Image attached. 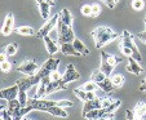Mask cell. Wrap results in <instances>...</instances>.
Segmentation results:
<instances>
[{"mask_svg":"<svg viewBox=\"0 0 146 120\" xmlns=\"http://www.w3.org/2000/svg\"><path fill=\"white\" fill-rule=\"evenodd\" d=\"M92 36H93L94 41H96V48L101 49L106 44L111 43L113 40L119 38V34L115 32L113 29L108 27V26H100V27L94 29L92 31Z\"/></svg>","mask_w":146,"mask_h":120,"instance_id":"1","label":"cell"},{"mask_svg":"<svg viewBox=\"0 0 146 120\" xmlns=\"http://www.w3.org/2000/svg\"><path fill=\"white\" fill-rule=\"evenodd\" d=\"M120 62H121V58L118 57V56L109 54L106 52H101V66H100V70L108 78H111L114 68Z\"/></svg>","mask_w":146,"mask_h":120,"instance_id":"2","label":"cell"},{"mask_svg":"<svg viewBox=\"0 0 146 120\" xmlns=\"http://www.w3.org/2000/svg\"><path fill=\"white\" fill-rule=\"evenodd\" d=\"M57 38H58V44L64 43H72L75 40V34L72 31L71 26L65 25L62 21H58L57 23Z\"/></svg>","mask_w":146,"mask_h":120,"instance_id":"3","label":"cell"},{"mask_svg":"<svg viewBox=\"0 0 146 120\" xmlns=\"http://www.w3.org/2000/svg\"><path fill=\"white\" fill-rule=\"evenodd\" d=\"M120 45L129 48V49L133 52V56H132V57H133V58H136V60H137L138 62H140V61L142 60V56H141V53L138 52V48H137V45H136V43H135L133 35L129 32V31H123V34H121Z\"/></svg>","mask_w":146,"mask_h":120,"instance_id":"4","label":"cell"},{"mask_svg":"<svg viewBox=\"0 0 146 120\" xmlns=\"http://www.w3.org/2000/svg\"><path fill=\"white\" fill-rule=\"evenodd\" d=\"M27 106L30 107L33 111L34 110H36V111L47 112V110L49 109V107L57 106V102L56 101H49V99H45V98H31V99H29Z\"/></svg>","mask_w":146,"mask_h":120,"instance_id":"5","label":"cell"},{"mask_svg":"<svg viewBox=\"0 0 146 120\" xmlns=\"http://www.w3.org/2000/svg\"><path fill=\"white\" fill-rule=\"evenodd\" d=\"M58 21H60V13H56L53 17H50L49 19H47V21L44 22V25L40 27V30L38 31L36 36L40 39H44L45 36H48L53 30H54V27L57 26Z\"/></svg>","mask_w":146,"mask_h":120,"instance_id":"6","label":"cell"},{"mask_svg":"<svg viewBox=\"0 0 146 120\" xmlns=\"http://www.w3.org/2000/svg\"><path fill=\"white\" fill-rule=\"evenodd\" d=\"M39 66H38V63L35 62V61H33V60H27V61H23L21 65L17 67V71L18 72H21V74H25V75H27V76H31V75H34V74H36L38 72V70H39Z\"/></svg>","mask_w":146,"mask_h":120,"instance_id":"7","label":"cell"},{"mask_svg":"<svg viewBox=\"0 0 146 120\" xmlns=\"http://www.w3.org/2000/svg\"><path fill=\"white\" fill-rule=\"evenodd\" d=\"M18 93H19V87L16 83L13 87L4 88V89L0 90V98H4L7 101H12V99L18 98Z\"/></svg>","mask_w":146,"mask_h":120,"instance_id":"8","label":"cell"},{"mask_svg":"<svg viewBox=\"0 0 146 120\" xmlns=\"http://www.w3.org/2000/svg\"><path fill=\"white\" fill-rule=\"evenodd\" d=\"M80 79V74L78 72V70L74 67V65H69L66 67V71L65 74L62 75V82L65 84H69L71 82H75V80H79Z\"/></svg>","mask_w":146,"mask_h":120,"instance_id":"9","label":"cell"},{"mask_svg":"<svg viewBox=\"0 0 146 120\" xmlns=\"http://www.w3.org/2000/svg\"><path fill=\"white\" fill-rule=\"evenodd\" d=\"M102 107H104V98H98V97H96L94 99L84 102V106H83V115L87 114V112H89V111H92V110L102 109Z\"/></svg>","mask_w":146,"mask_h":120,"instance_id":"10","label":"cell"},{"mask_svg":"<svg viewBox=\"0 0 146 120\" xmlns=\"http://www.w3.org/2000/svg\"><path fill=\"white\" fill-rule=\"evenodd\" d=\"M13 29H14V17L12 13H8L3 22V27H1V34L4 36H8L13 32Z\"/></svg>","mask_w":146,"mask_h":120,"instance_id":"11","label":"cell"},{"mask_svg":"<svg viewBox=\"0 0 146 120\" xmlns=\"http://www.w3.org/2000/svg\"><path fill=\"white\" fill-rule=\"evenodd\" d=\"M125 68H127L128 72H131V74H133V75H140L143 71V68L138 65V61L136 60V58H133L132 56L128 57V65Z\"/></svg>","mask_w":146,"mask_h":120,"instance_id":"12","label":"cell"},{"mask_svg":"<svg viewBox=\"0 0 146 120\" xmlns=\"http://www.w3.org/2000/svg\"><path fill=\"white\" fill-rule=\"evenodd\" d=\"M60 52L64 53L65 56H75V57H79L82 56L76 49L72 43H64V44H60Z\"/></svg>","mask_w":146,"mask_h":120,"instance_id":"13","label":"cell"},{"mask_svg":"<svg viewBox=\"0 0 146 120\" xmlns=\"http://www.w3.org/2000/svg\"><path fill=\"white\" fill-rule=\"evenodd\" d=\"M21 109H22V106H21V103H19V99L16 98V99H12V101L8 102V107H7L5 110L13 117H16V116H18V115H19Z\"/></svg>","mask_w":146,"mask_h":120,"instance_id":"14","label":"cell"},{"mask_svg":"<svg viewBox=\"0 0 146 120\" xmlns=\"http://www.w3.org/2000/svg\"><path fill=\"white\" fill-rule=\"evenodd\" d=\"M43 40H44V44H45V46H47V50H48V53H49L50 56H54L56 53L60 50V45L57 44V41L53 40L49 35L45 36Z\"/></svg>","mask_w":146,"mask_h":120,"instance_id":"15","label":"cell"},{"mask_svg":"<svg viewBox=\"0 0 146 120\" xmlns=\"http://www.w3.org/2000/svg\"><path fill=\"white\" fill-rule=\"evenodd\" d=\"M74 93L82 102H87V101H91V99L96 98V93L94 92H86V90L80 89V88H76L74 90Z\"/></svg>","mask_w":146,"mask_h":120,"instance_id":"16","label":"cell"},{"mask_svg":"<svg viewBox=\"0 0 146 120\" xmlns=\"http://www.w3.org/2000/svg\"><path fill=\"white\" fill-rule=\"evenodd\" d=\"M97 85H98V88L104 93H111L114 89H115L113 82H111V78H106V79H104L102 82L97 83Z\"/></svg>","mask_w":146,"mask_h":120,"instance_id":"17","label":"cell"},{"mask_svg":"<svg viewBox=\"0 0 146 120\" xmlns=\"http://www.w3.org/2000/svg\"><path fill=\"white\" fill-rule=\"evenodd\" d=\"M47 112L48 114H50L52 116H56V117H65V119H66V117L69 116V114L65 111L64 107H60V106L49 107V109L47 110Z\"/></svg>","mask_w":146,"mask_h":120,"instance_id":"18","label":"cell"},{"mask_svg":"<svg viewBox=\"0 0 146 120\" xmlns=\"http://www.w3.org/2000/svg\"><path fill=\"white\" fill-rule=\"evenodd\" d=\"M38 5H39V12H40V16L43 17V18L44 19H49L50 18V4H48L47 1H44V0H43V1H40V3H38Z\"/></svg>","mask_w":146,"mask_h":120,"instance_id":"19","label":"cell"},{"mask_svg":"<svg viewBox=\"0 0 146 120\" xmlns=\"http://www.w3.org/2000/svg\"><path fill=\"white\" fill-rule=\"evenodd\" d=\"M14 32L18 34V35H23V36H35L36 34H38L33 27H30V26H19V27H17L16 30H14Z\"/></svg>","mask_w":146,"mask_h":120,"instance_id":"20","label":"cell"},{"mask_svg":"<svg viewBox=\"0 0 146 120\" xmlns=\"http://www.w3.org/2000/svg\"><path fill=\"white\" fill-rule=\"evenodd\" d=\"M60 21H62L65 25H67V26L72 25V16H71V13H70L69 9L65 8L60 12Z\"/></svg>","mask_w":146,"mask_h":120,"instance_id":"21","label":"cell"},{"mask_svg":"<svg viewBox=\"0 0 146 120\" xmlns=\"http://www.w3.org/2000/svg\"><path fill=\"white\" fill-rule=\"evenodd\" d=\"M72 44H74L75 49H76L82 56H88L89 53H91V52H89L88 48H87V46L84 45V44H83V41H80L79 39H75V40L72 41Z\"/></svg>","mask_w":146,"mask_h":120,"instance_id":"22","label":"cell"},{"mask_svg":"<svg viewBox=\"0 0 146 120\" xmlns=\"http://www.w3.org/2000/svg\"><path fill=\"white\" fill-rule=\"evenodd\" d=\"M133 112L136 114V116H138L140 119H142V117L146 115V103L145 102H140V103H137Z\"/></svg>","mask_w":146,"mask_h":120,"instance_id":"23","label":"cell"},{"mask_svg":"<svg viewBox=\"0 0 146 120\" xmlns=\"http://www.w3.org/2000/svg\"><path fill=\"white\" fill-rule=\"evenodd\" d=\"M106 75L104 74V72H102L101 70H94L93 72H92V78H91V80H93L94 83H100V82H102V80L104 79H106Z\"/></svg>","mask_w":146,"mask_h":120,"instance_id":"24","label":"cell"},{"mask_svg":"<svg viewBox=\"0 0 146 120\" xmlns=\"http://www.w3.org/2000/svg\"><path fill=\"white\" fill-rule=\"evenodd\" d=\"M97 88H98L97 83H94L93 80H89V82H87L86 84H83L82 87H80V89L86 90V92H96Z\"/></svg>","mask_w":146,"mask_h":120,"instance_id":"25","label":"cell"},{"mask_svg":"<svg viewBox=\"0 0 146 120\" xmlns=\"http://www.w3.org/2000/svg\"><path fill=\"white\" fill-rule=\"evenodd\" d=\"M111 82H113V84L115 88H121L124 84V76L120 74L113 75V76H111Z\"/></svg>","mask_w":146,"mask_h":120,"instance_id":"26","label":"cell"},{"mask_svg":"<svg viewBox=\"0 0 146 120\" xmlns=\"http://www.w3.org/2000/svg\"><path fill=\"white\" fill-rule=\"evenodd\" d=\"M17 50H18V44L17 43H11V44H8V45L5 46L4 52H5L8 56H14L17 53Z\"/></svg>","mask_w":146,"mask_h":120,"instance_id":"27","label":"cell"},{"mask_svg":"<svg viewBox=\"0 0 146 120\" xmlns=\"http://www.w3.org/2000/svg\"><path fill=\"white\" fill-rule=\"evenodd\" d=\"M18 99H19V103H21V106H22V107H26V106H27V103H29V98H27V93H26V90L19 89Z\"/></svg>","mask_w":146,"mask_h":120,"instance_id":"28","label":"cell"},{"mask_svg":"<svg viewBox=\"0 0 146 120\" xmlns=\"http://www.w3.org/2000/svg\"><path fill=\"white\" fill-rule=\"evenodd\" d=\"M80 12H82L83 16L92 17V5H89V4H86V5H83L82 8H80Z\"/></svg>","mask_w":146,"mask_h":120,"instance_id":"29","label":"cell"},{"mask_svg":"<svg viewBox=\"0 0 146 120\" xmlns=\"http://www.w3.org/2000/svg\"><path fill=\"white\" fill-rule=\"evenodd\" d=\"M131 5H132V8L135 11H141L143 8V5H145V3H143V0H132Z\"/></svg>","mask_w":146,"mask_h":120,"instance_id":"30","label":"cell"},{"mask_svg":"<svg viewBox=\"0 0 146 120\" xmlns=\"http://www.w3.org/2000/svg\"><path fill=\"white\" fill-rule=\"evenodd\" d=\"M100 13H101V7H100V4L93 3L92 4V17H97Z\"/></svg>","mask_w":146,"mask_h":120,"instance_id":"31","label":"cell"},{"mask_svg":"<svg viewBox=\"0 0 146 120\" xmlns=\"http://www.w3.org/2000/svg\"><path fill=\"white\" fill-rule=\"evenodd\" d=\"M72 102L71 101H69V99H61V101H57V106H60V107H72Z\"/></svg>","mask_w":146,"mask_h":120,"instance_id":"32","label":"cell"},{"mask_svg":"<svg viewBox=\"0 0 146 120\" xmlns=\"http://www.w3.org/2000/svg\"><path fill=\"white\" fill-rule=\"evenodd\" d=\"M0 67H1V71H3V72H9L12 68V63L8 62V61H4V62H1Z\"/></svg>","mask_w":146,"mask_h":120,"instance_id":"33","label":"cell"},{"mask_svg":"<svg viewBox=\"0 0 146 120\" xmlns=\"http://www.w3.org/2000/svg\"><path fill=\"white\" fill-rule=\"evenodd\" d=\"M125 117H127V120H141L138 116H136L135 112L129 111V110H127V111H125Z\"/></svg>","mask_w":146,"mask_h":120,"instance_id":"34","label":"cell"},{"mask_svg":"<svg viewBox=\"0 0 146 120\" xmlns=\"http://www.w3.org/2000/svg\"><path fill=\"white\" fill-rule=\"evenodd\" d=\"M49 76H50V79H52V82H57V80H61V79H62V75H61L57 70L53 71V72H50Z\"/></svg>","mask_w":146,"mask_h":120,"instance_id":"35","label":"cell"},{"mask_svg":"<svg viewBox=\"0 0 146 120\" xmlns=\"http://www.w3.org/2000/svg\"><path fill=\"white\" fill-rule=\"evenodd\" d=\"M1 120H14V119L7 110H1Z\"/></svg>","mask_w":146,"mask_h":120,"instance_id":"36","label":"cell"},{"mask_svg":"<svg viewBox=\"0 0 146 120\" xmlns=\"http://www.w3.org/2000/svg\"><path fill=\"white\" fill-rule=\"evenodd\" d=\"M120 50H121V53H123V54H125L127 57H131V56H133V52L129 49V48H127V46L120 45Z\"/></svg>","mask_w":146,"mask_h":120,"instance_id":"37","label":"cell"},{"mask_svg":"<svg viewBox=\"0 0 146 120\" xmlns=\"http://www.w3.org/2000/svg\"><path fill=\"white\" fill-rule=\"evenodd\" d=\"M104 3L106 4V7H109L110 9H113L114 7L116 5V3H118V0H104Z\"/></svg>","mask_w":146,"mask_h":120,"instance_id":"38","label":"cell"},{"mask_svg":"<svg viewBox=\"0 0 146 120\" xmlns=\"http://www.w3.org/2000/svg\"><path fill=\"white\" fill-rule=\"evenodd\" d=\"M136 36H137V39H140L143 44H146V30L142 31V32H137V35Z\"/></svg>","mask_w":146,"mask_h":120,"instance_id":"39","label":"cell"},{"mask_svg":"<svg viewBox=\"0 0 146 120\" xmlns=\"http://www.w3.org/2000/svg\"><path fill=\"white\" fill-rule=\"evenodd\" d=\"M7 57H8V54H7L5 52L1 53V56H0V62H4V61H7Z\"/></svg>","mask_w":146,"mask_h":120,"instance_id":"40","label":"cell"},{"mask_svg":"<svg viewBox=\"0 0 146 120\" xmlns=\"http://www.w3.org/2000/svg\"><path fill=\"white\" fill-rule=\"evenodd\" d=\"M140 90H142V92H146V80L141 84V87H140Z\"/></svg>","mask_w":146,"mask_h":120,"instance_id":"41","label":"cell"},{"mask_svg":"<svg viewBox=\"0 0 146 120\" xmlns=\"http://www.w3.org/2000/svg\"><path fill=\"white\" fill-rule=\"evenodd\" d=\"M44 1H47V3L50 4V5H54V0H44Z\"/></svg>","mask_w":146,"mask_h":120,"instance_id":"42","label":"cell"},{"mask_svg":"<svg viewBox=\"0 0 146 120\" xmlns=\"http://www.w3.org/2000/svg\"><path fill=\"white\" fill-rule=\"evenodd\" d=\"M98 120H110V117H102V119H98Z\"/></svg>","mask_w":146,"mask_h":120,"instance_id":"43","label":"cell"},{"mask_svg":"<svg viewBox=\"0 0 146 120\" xmlns=\"http://www.w3.org/2000/svg\"><path fill=\"white\" fill-rule=\"evenodd\" d=\"M22 120H31V119H27V117H23Z\"/></svg>","mask_w":146,"mask_h":120,"instance_id":"44","label":"cell"},{"mask_svg":"<svg viewBox=\"0 0 146 120\" xmlns=\"http://www.w3.org/2000/svg\"><path fill=\"white\" fill-rule=\"evenodd\" d=\"M40 1H43V0H36V3H40Z\"/></svg>","mask_w":146,"mask_h":120,"instance_id":"45","label":"cell"},{"mask_svg":"<svg viewBox=\"0 0 146 120\" xmlns=\"http://www.w3.org/2000/svg\"><path fill=\"white\" fill-rule=\"evenodd\" d=\"M145 30H146V17H145Z\"/></svg>","mask_w":146,"mask_h":120,"instance_id":"46","label":"cell"},{"mask_svg":"<svg viewBox=\"0 0 146 120\" xmlns=\"http://www.w3.org/2000/svg\"><path fill=\"white\" fill-rule=\"evenodd\" d=\"M110 120H113V117H110Z\"/></svg>","mask_w":146,"mask_h":120,"instance_id":"47","label":"cell"}]
</instances>
